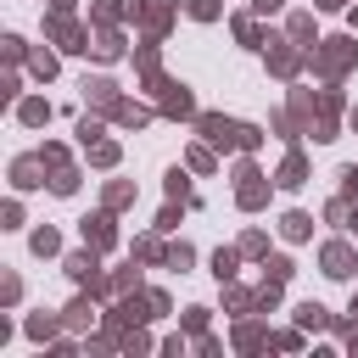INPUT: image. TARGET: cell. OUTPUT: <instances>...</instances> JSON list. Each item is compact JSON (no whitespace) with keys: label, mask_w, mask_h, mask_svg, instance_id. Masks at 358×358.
<instances>
[{"label":"cell","mask_w":358,"mask_h":358,"mask_svg":"<svg viewBox=\"0 0 358 358\" xmlns=\"http://www.w3.org/2000/svg\"><path fill=\"white\" fill-rule=\"evenodd\" d=\"M280 229H285V241H308L313 218H308V213H285V218H280Z\"/></svg>","instance_id":"cell-16"},{"label":"cell","mask_w":358,"mask_h":358,"mask_svg":"<svg viewBox=\"0 0 358 358\" xmlns=\"http://www.w3.org/2000/svg\"><path fill=\"white\" fill-rule=\"evenodd\" d=\"M313 6H319V11H341L347 0H313Z\"/></svg>","instance_id":"cell-40"},{"label":"cell","mask_w":358,"mask_h":358,"mask_svg":"<svg viewBox=\"0 0 358 358\" xmlns=\"http://www.w3.org/2000/svg\"><path fill=\"white\" fill-rule=\"evenodd\" d=\"M257 145H263V134H257V129L246 123V129H241V151H257Z\"/></svg>","instance_id":"cell-38"},{"label":"cell","mask_w":358,"mask_h":358,"mask_svg":"<svg viewBox=\"0 0 358 358\" xmlns=\"http://www.w3.org/2000/svg\"><path fill=\"white\" fill-rule=\"evenodd\" d=\"M151 84L162 90V112H168V117H190V112H196V101H190L185 84H173V78H151Z\"/></svg>","instance_id":"cell-6"},{"label":"cell","mask_w":358,"mask_h":358,"mask_svg":"<svg viewBox=\"0 0 358 358\" xmlns=\"http://www.w3.org/2000/svg\"><path fill=\"white\" fill-rule=\"evenodd\" d=\"M268 45H274V39H268ZM268 67H274L280 78H296V67H302V50H296V45H274V50H268Z\"/></svg>","instance_id":"cell-10"},{"label":"cell","mask_w":358,"mask_h":358,"mask_svg":"<svg viewBox=\"0 0 358 358\" xmlns=\"http://www.w3.org/2000/svg\"><path fill=\"white\" fill-rule=\"evenodd\" d=\"M190 257H196L190 246H173V252H168V268H190Z\"/></svg>","instance_id":"cell-34"},{"label":"cell","mask_w":358,"mask_h":358,"mask_svg":"<svg viewBox=\"0 0 358 358\" xmlns=\"http://www.w3.org/2000/svg\"><path fill=\"white\" fill-rule=\"evenodd\" d=\"M84 241H90L95 252H106V246H117V229H112V213H90V218H84Z\"/></svg>","instance_id":"cell-8"},{"label":"cell","mask_w":358,"mask_h":358,"mask_svg":"<svg viewBox=\"0 0 358 358\" xmlns=\"http://www.w3.org/2000/svg\"><path fill=\"white\" fill-rule=\"evenodd\" d=\"M185 11H190L196 22H213V17H218V0H185Z\"/></svg>","instance_id":"cell-25"},{"label":"cell","mask_w":358,"mask_h":358,"mask_svg":"<svg viewBox=\"0 0 358 358\" xmlns=\"http://www.w3.org/2000/svg\"><path fill=\"white\" fill-rule=\"evenodd\" d=\"M235 201H241L246 213L268 201V179H263V173H257L252 162H241V173H235Z\"/></svg>","instance_id":"cell-3"},{"label":"cell","mask_w":358,"mask_h":358,"mask_svg":"<svg viewBox=\"0 0 358 358\" xmlns=\"http://www.w3.org/2000/svg\"><path fill=\"white\" fill-rule=\"evenodd\" d=\"M213 274H218V280H235V252H218V257H213Z\"/></svg>","instance_id":"cell-28"},{"label":"cell","mask_w":358,"mask_h":358,"mask_svg":"<svg viewBox=\"0 0 358 358\" xmlns=\"http://www.w3.org/2000/svg\"><path fill=\"white\" fill-rule=\"evenodd\" d=\"M78 140H84V145H95V140H101V123H95V117H84V123H78Z\"/></svg>","instance_id":"cell-32"},{"label":"cell","mask_w":358,"mask_h":358,"mask_svg":"<svg viewBox=\"0 0 358 358\" xmlns=\"http://www.w3.org/2000/svg\"><path fill=\"white\" fill-rule=\"evenodd\" d=\"M117 17H123L117 0H101V6H95V22H117Z\"/></svg>","instance_id":"cell-29"},{"label":"cell","mask_w":358,"mask_h":358,"mask_svg":"<svg viewBox=\"0 0 358 358\" xmlns=\"http://www.w3.org/2000/svg\"><path fill=\"white\" fill-rule=\"evenodd\" d=\"M319 263H324V274H330V280H347V274L358 268V257H352V246H347V241H330V246L319 252Z\"/></svg>","instance_id":"cell-7"},{"label":"cell","mask_w":358,"mask_h":358,"mask_svg":"<svg viewBox=\"0 0 358 358\" xmlns=\"http://www.w3.org/2000/svg\"><path fill=\"white\" fill-rule=\"evenodd\" d=\"M112 117H117V123H129V129H140L151 112H145V106H134V101H117V112H112Z\"/></svg>","instance_id":"cell-19"},{"label":"cell","mask_w":358,"mask_h":358,"mask_svg":"<svg viewBox=\"0 0 358 358\" xmlns=\"http://www.w3.org/2000/svg\"><path fill=\"white\" fill-rule=\"evenodd\" d=\"M352 62H358V45H352L347 34H336V39H319V45H313V73H319V78H341Z\"/></svg>","instance_id":"cell-1"},{"label":"cell","mask_w":358,"mask_h":358,"mask_svg":"<svg viewBox=\"0 0 358 358\" xmlns=\"http://www.w3.org/2000/svg\"><path fill=\"white\" fill-rule=\"evenodd\" d=\"M84 101L101 112H117V84L112 78H84Z\"/></svg>","instance_id":"cell-9"},{"label":"cell","mask_w":358,"mask_h":358,"mask_svg":"<svg viewBox=\"0 0 358 358\" xmlns=\"http://www.w3.org/2000/svg\"><path fill=\"white\" fill-rule=\"evenodd\" d=\"M196 129H201L213 145H224V151H229V145H241V129H246V123H229V117H218V112H201V117H196Z\"/></svg>","instance_id":"cell-5"},{"label":"cell","mask_w":358,"mask_h":358,"mask_svg":"<svg viewBox=\"0 0 358 358\" xmlns=\"http://www.w3.org/2000/svg\"><path fill=\"white\" fill-rule=\"evenodd\" d=\"M90 313H95L90 302H73V308H67V324H90Z\"/></svg>","instance_id":"cell-35"},{"label":"cell","mask_w":358,"mask_h":358,"mask_svg":"<svg viewBox=\"0 0 358 358\" xmlns=\"http://www.w3.org/2000/svg\"><path fill=\"white\" fill-rule=\"evenodd\" d=\"M17 117H22L28 129H39V123L50 117V101H39V95H34V101H22V106H17Z\"/></svg>","instance_id":"cell-15"},{"label":"cell","mask_w":358,"mask_h":358,"mask_svg":"<svg viewBox=\"0 0 358 358\" xmlns=\"http://www.w3.org/2000/svg\"><path fill=\"white\" fill-rule=\"evenodd\" d=\"M129 201H134V185H123V179L106 185V207H129Z\"/></svg>","instance_id":"cell-24"},{"label":"cell","mask_w":358,"mask_h":358,"mask_svg":"<svg viewBox=\"0 0 358 358\" xmlns=\"http://www.w3.org/2000/svg\"><path fill=\"white\" fill-rule=\"evenodd\" d=\"M56 246H62V241H56V229H34V252H39V257H45V252H56Z\"/></svg>","instance_id":"cell-27"},{"label":"cell","mask_w":358,"mask_h":358,"mask_svg":"<svg viewBox=\"0 0 358 358\" xmlns=\"http://www.w3.org/2000/svg\"><path fill=\"white\" fill-rule=\"evenodd\" d=\"M168 196H173V201H190V179H185V168L168 173Z\"/></svg>","instance_id":"cell-23"},{"label":"cell","mask_w":358,"mask_h":358,"mask_svg":"<svg viewBox=\"0 0 358 358\" xmlns=\"http://www.w3.org/2000/svg\"><path fill=\"white\" fill-rule=\"evenodd\" d=\"M190 168H201V173H213V151H207V145H196V151H190Z\"/></svg>","instance_id":"cell-33"},{"label":"cell","mask_w":358,"mask_h":358,"mask_svg":"<svg viewBox=\"0 0 358 358\" xmlns=\"http://www.w3.org/2000/svg\"><path fill=\"white\" fill-rule=\"evenodd\" d=\"M45 34H50L62 50H90V28H78L67 11H50V17H45Z\"/></svg>","instance_id":"cell-2"},{"label":"cell","mask_w":358,"mask_h":358,"mask_svg":"<svg viewBox=\"0 0 358 358\" xmlns=\"http://www.w3.org/2000/svg\"><path fill=\"white\" fill-rule=\"evenodd\" d=\"M352 28H358V6H352Z\"/></svg>","instance_id":"cell-42"},{"label":"cell","mask_w":358,"mask_h":358,"mask_svg":"<svg viewBox=\"0 0 358 358\" xmlns=\"http://www.w3.org/2000/svg\"><path fill=\"white\" fill-rule=\"evenodd\" d=\"M252 11H257V17H268V11H280V0H252Z\"/></svg>","instance_id":"cell-39"},{"label":"cell","mask_w":358,"mask_h":358,"mask_svg":"<svg viewBox=\"0 0 358 358\" xmlns=\"http://www.w3.org/2000/svg\"><path fill=\"white\" fill-rule=\"evenodd\" d=\"M129 11H134V22H140V28L151 34V39H157V34H162V28L173 22V0H134Z\"/></svg>","instance_id":"cell-4"},{"label":"cell","mask_w":358,"mask_h":358,"mask_svg":"<svg viewBox=\"0 0 358 358\" xmlns=\"http://www.w3.org/2000/svg\"><path fill=\"white\" fill-rule=\"evenodd\" d=\"M241 252H246V257H263V252H268V241H263V235H257V229H252V235H246V241H241Z\"/></svg>","instance_id":"cell-30"},{"label":"cell","mask_w":358,"mask_h":358,"mask_svg":"<svg viewBox=\"0 0 358 358\" xmlns=\"http://www.w3.org/2000/svg\"><path fill=\"white\" fill-rule=\"evenodd\" d=\"M90 50H95V56H101V62H117V56H123V39H117V28H112V22H106V28H101V39H95V45H90Z\"/></svg>","instance_id":"cell-14"},{"label":"cell","mask_w":358,"mask_h":358,"mask_svg":"<svg viewBox=\"0 0 358 358\" xmlns=\"http://www.w3.org/2000/svg\"><path fill=\"white\" fill-rule=\"evenodd\" d=\"M34 73H39V78H50V73H56V56H50V50H39V56H34Z\"/></svg>","instance_id":"cell-31"},{"label":"cell","mask_w":358,"mask_h":358,"mask_svg":"<svg viewBox=\"0 0 358 358\" xmlns=\"http://www.w3.org/2000/svg\"><path fill=\"white\" fill-rule=\"evenodd\" d=\"M67 6H73V0H50V11H67Z\"/></svg>","instance_id":"cell-41"},{"label":"cell","mask_w":358,"mask_h":358,"mask_svg":"<svg viewBox=\"0 0 358 358\" xmlns=\"http://www.w3.org/2000/svg\"><path fill=\"white\" fill-rule=\"evenodd\" d=\"M274 179H280V185H285V190H296V185H302V179H308V162H302V151H291V157H285V162H280V173H274Z\"/></svg>","instance_id":"cell-12"},{"label":"cell","mask_w":358,"mask_h":358,"mask_svg":"<svg viewBox=\"0 0 358 358\" xmlns=\"http://www.w3.org/2000/svg\"><path fill=\"white\" fill-rule=\"evenodd\" d=\"M352 129H358V106H352Z\"/></svg>","instance_id":"cell-43"},{"label":"cell","mask_w":358,"mask_h":358,"mask_svg":"<svg viewBox=\"0 0 358 358\" xmlns=\"http://www.w3.org/2000/svg\"><path fill=\"white\" fill-rule=\"evenodd\" d=\"M50 330H56V319H45V313H39V319H28V336H39V341H45Z\"/></svg>","instance_id":"cell-36"},{"label":"cell","mask_w":358,"mask_h":358,"mask_svg":"<svg viewBox=\"0 0 358 358\" xmlns=\"http://www.w3.org/2000/svg\"><path fill=\"white\" fill-rule=\"evenodd\" d=\"M296 324H302V330H324V324H330V313H324L319 302H302V308H296Z\"/></svg>","instance_id":"cell-17"},{"label":"cell","mask_w":358,"mask_h":358,"mask_svg":"<svg viewBox=\"0 0 358 358\" xmlns=\"http://www.w3.org/2000/svg\"><path fill=\"white\" fill-rule=\"evenodd\" d=\"M336 179H341V196H358V168H341Z\"/></svg>","instance_id":"cell-37"},{"label":"cell","mask_w":358,"mask_h":358,"mask_svg":"<svg viewBox=\"0 0 358 358\" xmlns=\"http://www.w3.org/2000/svg\"><path fill=\"white\" fill-rule=\"evenodd\" d=\"M263 280L285 285V280H291V257H268V263H263Z\"/></svg>","instance_id":"cell-22"},{"label":"cell","mask_w":358,"mask_h":358,"mask_svg":"<svg viewBox=\"0 0 358 358\" xmlns=\"http://www.w3.org/2000/svg\"><path fill=\"white\" fill-rule=\"evenodd\" d=\"M308 34H313V17H308V11H296V17H291V39H296V45H302V39H308Z\"/></svg>","instance_id":"cell-26"},{"label":"cell","mask_w":358,"mask_h":358,"mask_svg":"<svg viewBox=\"0 0 358 358\" xmlns=\"http://www.w3.org/2000/svg\"><path fill=\"white\" fill-rule=\"evenodd\" d=\"M352 224H358V213H352Z\"/></svg>","instance_id":"cell-44"},{"label":"cell","mask_w":358,"mask_h":358,"mask_svg":"<svg viewBox=\"0 0 358 358\" xmlns=\"http://www.w3.org/2000/svg\"><path fill=\"white\" fill-rule=\"evenodd\" d=\"M39 168H45V157H17V162H11V185H17V190L45 185V179H39Z\"/></svg>","instance_id":"cell-11"},{"label":"cell","mask_w":358,"mask_h":358,"mask_svg":"<svg viewBox=\"0 0 358 358\" xmlns=\"http://www.w3.org/2000/svg\"><path fill=\"white\" fill-rule=\"evenodd\" d=\"M84 151H90L95 168H112V162H117V145H112V140H95V145H84Z\"/></svg>","instance_id":"cell-20"},{"label":"cell","mask_w":358,"mask_h":358,"mask_svg":"<svg viewBox=\"0 0 358 358\" xmlns=\"http://www.w3.org/2000/svg\"><path fill=\"white\" fill-rule=\"evenodd\" d=\"M67 274H73L78 285H95V280H101V274H95V252H73V257H67Z\"/></svg>","instance_id":"cell-13"},{"label":"cell","mask_w":358,"mask_h":358,"mask_svg":"<svg viewBox=\"0 0 358 358\" xmlns=\"http://www.w3.org/2000/svg\"><path fill=\"white\" fill-rule=\"evenodd\" d=\"M235 39H241V45H252V50H257V45H263V28H257V22H252V17H235Z\"/></svg>","instance_id":"cell-18"},{"label":"cell","mask_w":358,"mask_h":358,"mask_svg":"<svg viewBox=\"0 0 358 358\" xmlns=\"http://www.w3.org/2000/svg\"><path fill=\"white\" fill-rule=\"evenodd\" d=\"M50 190H56V196H73V190H78V173H73V168H56V173H50Z\"/></svg>","instance_id":"cell-21"}]
</instances>
